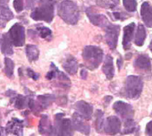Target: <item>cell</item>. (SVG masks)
<instances>
[{
    "mask_svg": "<svg viewBox=\"0 0 152 136\" xmlns=\"http://www.w3.org/2000/svg\"><path fill=\"white\" fill-rule=\"evenodd\" d=\"M58 15L66 23L74 25L80 18L79 8L72 0H64L58 6Z\"/></svg>",
    "mask_w": 152,
    "mask_h": 136,
    "instance_id": "1",
    "label": "cell"
},
{
    "mask_svg": "<svg viewBox=\"0 0 152 136\" xmlns=\"http://www.w3.org/2000/svg\"><path fill=\"white\" fill-rule=\"evenodd\" d=\"M56 0H40L39 6L35 8L31 17L35 21L51 23L54 18V6Z\"/></svg>",
    "mask_w": 152,
    "mask_h": 136,
    "instance_id": "2",
    "label": "cell"
},
{
    "mask_svg": "<svg viewBox=\"0 0 152 136\" xmlns=\"http://www.w3.org/2000/svg\"><path fill=\"white\" fill-rule=\"evenodd\" d=\"M143 89V82L142 79L139 76L129 75L124 83V87L123 89V95L124 98L131 99H137L140 98Z\"/></svg>",
    "mask_w": 152,
    "mask_h": 136,
    "instance_id": "3",
    "label": "cell"
},
{
    "mask_svg": "<svg viewBox=\"0 0 152 136\" xmlns=\"http://www.w3.org/2000/svg\"><path fill=\"white\" fill-rule=\"evenodd\" d=\"M83 57L86 67L94 70L102 62L103 50L97 46H87L83 51Z\"/></svg>",
    "mask_w": 152,
    "mask_h": 136,
    "instance_id": "4",
    "label": "cell"
},
{
    "mask_svg": "<svg viewBox=\"0 0 152 136\" xmlns=\"http://www.w3.org/2000/svg\"><path fill=\"white\" fill-rule=\"evenodd\" d=\"M63 113L56 114L55 116V125L54 132L56 136H72L73 135V126L72 120L64 117Z\"/></svg>",
    "mask_w": 152,
    "mask_h": 136,
    "instance_id": "5",
    "label": "cell"
},
{
    "mask_svg": "<svg viewBox=\"0 0 152 136\" xmlns=\"http://www.w3.org/2000/svg\"><path fill=\"white\" fill-rule=\"evenodd\" d=\"M8 37L12 44L15 47H22L25 42V30L21 23L14 24L8 32Z\"/></svg>",
    "mask_w": 152,
    "mask_h": 136,
    "instance_id": "6",
    "label": "cell"
},
{
    "mask_svg": "<svg viewBox=\"0 0 152 136\" xmlns=\"http://www.w3.org/2000/svg\"><path fill=\"white\" fill-rule=\"evenodd\" d=\"M113 108L115 113L124 119V121L133 118L134 110L132 107L128 103H125L124 101H116L113 105Z\"/></svg>",
    "mask_w": 152,
    "mask_h": 136,
    "instance_id": "7",
    "label": "cell"
},
{
    "mask_svg": "<svg viewBox=\"0 0 152 136\" xmlns=\"http://www.w3.org/2000/svg\"><path fill=\"white\" fill-rule=\"evenodd\" d=\"M106 41L111 49H115L117 46V39L120 31V26L109 23L106 28Z\"/></svg>",
    "mask_w": 152,
    "mask_h": 136,
    "instance_id": "8",
    "label": "cell"
},
{
    "mask_svg": "<svg viewBox=\"0 0 152 136\" xmlns=\"http://www.w3.org/2000/svg\"><path fill=\"white\" fill-rule=\"evenodd\" d=\"M121 121L117 116H112L107 118V120L104 122V127L103 130L107 134L109 135H115L121 132Z\"/></svg>",
    "mask_w": 152,
    "mask_h": 136,
    "instance_id": "9",
    "label": "cell"
},
{
    "mask_svg": "<svg viewBox=\"0 0 152 136\" xmlns=\"http://www.w3.org/2000/svg\"><path fill=\"white\" fill-rule=\"evenodd\" d=\"M85 120L86 119H84L81 115L76 112L72 116V124L73 128L83 134L89 135L91 132V126Z\"/></svg>",
    "mask_w": 152,
    "mask_h": 136,
    "instance_id": "10",
    "label": "cell"
},
{
    "mask_svg": "<svg viewBox=\"0 0 152 136\" xmlns=\"http://www.w3.org/2000/svg\"><path fill=\"white\" fill-rule=\"evenodd\" d=\"M13 18L14 15L8 7V0H0V27L5 28Z\"/></svg>",
    "mask_w": 152,
    "mask_h": 136,
    "instance_id": "11",
    "label": "cell"
},
{
    "mask_svg": "<svg viewBox=\"0 0 152 136\" xmlns=\"http://www.w3.org/2000/svg\"><path fill=\"white\" fill-rule=\"evenodd\" d=\"M74 108L76 110V113L81 115L86 120L91 119L93 115V107L90 103L85 102L83 100L76 102L74 105Z\"/></svg>",
    "mask_w": 152,
    "mask_h": 136,
    "instance_id": "12",
    "label": "cell"
},
{
    "mask_svg": "<svg viewBox=\"0 0 152 136\" xmlns=\"http://www.w3.org/2000/svg\"><path fill=\"white\" fill-rule=\"evenodd\" d=\"M134 66L137 69V71L144 72L146 75L148 73V75H151V64L150 59L146 55H140L134 61Z\"/></svg>",
    "mask_w": 152,
    "mask_h": 136,
    "instance_id": "13",
    "label": "cell"
},
{
    "mask_svg": "<svg viewBox=\"0 0 152 136\" xmlns=\"http://www.w3.org/2000/svg\"><path fill=\"white\" fill-rule=\"evenodd\" d=\"M6 131L7 133H12L16 136L23 135V123L18 118H13L7 124Z\"/></svg>",
    "mask_w": 152,
    "mask_h": 136,
    "instance_id": "14",
    "label": "cell"
},
{
    "mask_svg": "<svg viewBox=\"0 0 152 136\" xmlns=\"http://www.w3.org/2000/svg\"><path fill=\"white\" fill-rule=\"evenodd\" d=\"M86 14H87L90 21L91 22V23H93L94 25H97V26H99L102 28H106L110 23L105 15L91 12L90 8L86 10Z\"/></svg>",
    "mask_w": 152,
    "mask_h": 136,
    "instance_id": "15",
    "label": "cell"
},
{
    "mask_svg": "<svg viewBox=\"0 0 152 136\" xmlns=\"http://www.w3.org/2000/svg\"><path fill=\"white\" fill-rule=\"evenodd\" d=\"M39 132L40 134L45 136H50L53 134V125L50 122L49 117L47 115H43L40 118L39 124Z\"/></svg>",
    "mask_w": 152,
    "mask_h": 136,
    "instance_id": "16",
    "label": "cell"
},
{
    "mask_svg": "<svg viewBox=\"0 0 152 136\" xmlns=\"http://www.w3.org/2000/svg\"><path fill=\"white\" fill-rule=\"evenodd\" d=\"M135 29L134 23L126 25L124 28V38H123V47L124 50H128L131 48V42L133 37V32Z\"/></svg>",
    "mask_w": 152,
    "mask_h": 136,
    "instance_id": "17",
    "label": "cell"
},
{
    "mask_svg": "<svg viewBox=\"0 0 152 136\" xmlns=\"http://www.w3.org/2000/svg\"><path fill=\"white\" fill-rule=\"evenodd\" d=\"M140 15L144 23L148 28H152V6L149 3L144 2L142 4L140 9Z\"/></svg>",
    "mask_w": 152,
    "mask_h": 136,
    "instance_id": "18",
    "label": "cell"
},
{
    "mask_svg": "<svg viewBox=\"0 0 152 136\" xmlns=\"http://www.w3.org/2000/svg\"><path fill=\"white\" fill-rule=\"evenodd\" d=\"M63 67L64 69L69 74V75H75L78 71V67H79V64H78V62L77 60L75 59V57L72 56H69L64 63L63 64Z\"/></svg>",
    "mask_w": 152,
    "mask_h": 136,
    "instance_id": "19",
    "label": "cell"
},
{
    "mask_svg": "<svg viewBox=\"0 0 152 136\" xmlns=\"http://www.w3.org/2000/svg\"><path fill=\"white\" fill-rule=\"evenodd\" d=\"M102 70H103V73L105 74L106 77L108 80L113 79V77L115 75V68H114V64H113V58L111 56L107 55L106 56Z\"/></svg>",
    "mask_w": 152,
    "mask_h": 136,
    "instance_id": "20",
    "label": "cell"
},
{
    "mask_svg": "<svg viewBox=\"0 0 152 136\" xmlns=\"http://www.w3.org/2000/svg\"><path fill=\"white\" fill-rule=\"evenodd\" d=\"M1 51L3 54L5 55H8L11 56L14 54V50H13V44L8 37V34H4L2 36V39H1Z\"/></svg>",
    "mask_w": 152,
    "mask_h": 136,
    "instance_id": "21",
    "label": "cell"
},
{
    "mask_svg": "<svg viewBox=\"0 0 152 136\" xmlns=\"http://www.w3.org/2000/svg\"><path fill=\"white\" fill-rule=\"evenodd\" d=\"M55 96L50 95V94H46V95H39L38 96V104L40 107L41 109H45L48 107L54 101H55Z\"/></svg>",
    "mask_w": 152,
    "mask_h": 136,
    "instance_id": "22",
    "label": "cell"
},
{
    "mask_svg": "<svg viewBox=\"0 0 152 136\" xmlns=\"http://www.w3.org/2000/svg\"><path fill=\"white\" fill-rule=\"evenodd\" d=\"M146 39V31L145 28L142 24H139L138 28H137V31H136V35H135V39H134V43L135 45L141 47L144 44Z\"/></svg>",
    "mask_w": 152,
    "mask_h": 136,
    "instance_id": "23",
    "label": "cell"
},
{
    "mask_svg": "<svg viewBox=\"0 0 152 136\" xmlns=\"http://www.w3.org/2000/svg\"><path fill=\"white\" fill-rule=\"evenodd\" d=\"M26 55L30 62H33L39 58V50L35 45H28L26 47Z\"/></svg>",
    "mask_w": 152,
    "mask_h": 136,
    "instance_id": "24",
    "label": "cell"
},
{
    "mask_svg": "<svg viewBox=\"0 0 152 136\" xmlns=\"http://www.w3.org/2000/svg\"><path fill=\"white\" fill-rule=\"evenodd\" d=\"M95 127L99 132H101L104 127V114L101 110H97L95 113Z\"/></svg>",
    "mask_w": 152,
    "mask_h": 136,
    "instance_id": "25",
    "label": "cell"
},
{
    "mask_svg": "<svg viewBox=\"0 0 152 136\" xmlns=\"http://www.w3.org/2000/svg\"><path fill=\"white\" fill-rule=\"evenodd\" d=\"M137 129V124L134 122V120L132 119H128L124 121V128L122 132L123 134H129V133H132L136 131Z\"/></svg>",
    "mask_w": 152,
    "mask_h": 136,
    "instance_id": "26",
    "label": "cell"
},
{
    "mask_svg": "<svg viewBox=\"0 0 152 136\" xmlns=\"http://www.w3.org/2000/svg\"><path fill=\"white\" fill-rule=\"evenodd\" d=\"M14 68H15L14 62L10 58L6 57L5 58V73H6L7 77L11 78L13 76V75H14Z\"/></svg>",
    "mask_w": 152,
    "mask_h": 136,
    "instance_id": "27",
    "label": "cell"
},
{
    "mask_svg": "<svg viewBox=\"0 0 152 136\" xmlns=\"http://www.w3.org/2000/svg\"><path fill=\"white\" fill-rule=\"evenodd\" d=\"M28 99L23 95H17V97H15V107L18 109L24 108L28 105Z\"/></svg>",
    "mask_w": 152,
    "mask_h": 136,
    "instance_id": "28",
    "label": "cell"
},
{
    "mask_svg": "<svg viewBox=\"0 0 152 136\" xmlns=\"http://www.w3.org/2000/svg\"><path fill=\"white\" fill-rule=\"evenodd\" d=\"M37 31L42 39H49L52 35V31L45 26H42L41 24L37 26Z\"/></svg>",
    "mask_w": 152,
    "mask_h": 136,
    "instance_id": "29",
    "label": "cell"
},
{
    "mask_svg": "<svg viewBox=\"0 0 152 136\" xmlns=\"http://www.w3.org/2000/svg\"><path fill=\"white\" fill-rule=\"evenodd\" d=\"M124 7L128 12H135L137 9L136 0H123Z\"/></svg>",
    "mask_w": 152,
    "mask_h": 136,
    "instance_id": "30",
    "label": "cell"
},
{
    "mask_svg": "<svg viewBox=\"0 0 152 136\" xmlns=\"http://www.w3.org/2000/svg\"><path fill=\"white\" fill-rule=\"evenodd\" d=\"M56 77L58 78V82L60 83V84L63 86V87H64V88H66V86L67 87H69L70 86V83H71V81H70V79L64 74V73H61V72H58L57 73V75H56Z\"/></svg>",
    "mask_w": 152,
    "mask_h": 136,
    "instance_id": "31",
    "label": "cell"
},
{
    "mask_svg": "<svg viewBox=\"0 0 152 136\" xmlns=\"http://www.w3.org/2000/svg\"><path fill=\"white\" fill-rule=\"evenodd\" d=\"M59 71H58V69L56 68V66L52 63L51 64V71L50 72H48V74H47V79L48 80H52V79H54L55 77H56V75H57V73H58Z\"/></svg>",
    "mask_w": 152,
    "mask_h": 136,
    "instance_id": "32",
    "label": "cell"
},
{
    "mask_svg": "<svg viewBox=\"0 0 152 136\" xmlns=\"http://www.w3.org/2000/svg\"><path fill=\"white\" fill-rule=\"evenodd\" d=\"M14 7L17 13H20L23 9V0H15L14 1Z\"/></svg>",
    "mask_w": 152,
    "mask_h": 136,
    "instance_id": "33",
    "label": "cell"
},
{
    "mask_svg": "<svg viewBox=\"0 0 152 136\" xmlns=\"http://www.w3.org/2000/svg\"><path fill=\"white\" fill-rule=\"evenodd\" d=\"M27 73H28V75H29V77H31V78H32L34 81H37L38 79H39V75L38 74H36V73H34L31 69H30V68H28L27 69Z\"/></svg>",
    "mask_w": 152,
    "mask_h": 136,
    "instance_id": "34",
    "label": "cell"
},
{
    "mask_svg": "<svg viewBox=\"0 0 152 136\" xmlns=\"http://www.w3.org/2000/svg\"><path fill=\"white\" fill-rule=\"evenodd\" d=\"M146 134L148 136H152V121L148 122L146 125Z\"/></svg>",
    "mask_w": 152,
    "mask_h": 136,
    "instance_id": "35",
    "label": "cell"
},
{
    "mask_svg": "<svg viewBox=\"0 0 152 136\" xmlns=\"http://www.w3.org/2000/svg\"><path fill=\"white\" fill-rule=\"evenodd\" d=\"M113 16H114V18L115 19V20H124V19H126V17L125 16H124V15L122 14V13H113Z\"/></svg>",
    "mask_w": 152,
    "mask_h": 136,
    "instance_id": "36",
    "label": "cell"
},
{
    "mask_svg": "<svg viewBox=\"0 0 152 136\" xmlns=\"http://www.w3.org/2000/svg\"><path fill=\"white\" fill-rule=\"evenodd\" d=\"M87 75H88L87 70L82 69V71H81V76H82V78H83V79H86V78H87Z\"/></svg>",
    "mask_w": 152,
    "mask_h": 136,
    "instance_id": "37",
    "label": "cell"
},
{
    "mask_svg": "<svg viewBox=\"0 0 152 136\" xmlns=\"http://www.w3.org/2000/svg\"><path fill=\"white\" fill-rule=\"evenodd\" d=\"M6 95H7V96H8V97H14V96H15V95H16V93H15L14 91L9 90L8 91H7V92H6Z\"/></svg>",
    "mask_w": 152,
    "mask_h": 136,
    "instance_id": "38",
    "label": "cell"
},
{
    "mask_svg": "<svg viewBox=\"0 0 152 136\" xmlns=\"http://www.w3.org/2000/svg\"><path fill=\"white\" fill-rule=\"evenodd\" d=\"M117 64H118V67H119V69H120L121 66H122V60H121V59H118V61H117Z\"/></svg>",
    "mask_w": 152,
    "mask_h": 136,
    "instance_id": "39",
    "label": "cell"
},
{
    "mask_svg": "<svg viewBox=\"0 0 152 136\" xmlns=\"http://www.w3.org/2000/svg\"><path fill=\"white\" fill-rule=\"evenodd\" d=\"M149 49L151 50V52H152V41L150 42V44H149Z\"/></svg>",
    "mask_w": 152,
    "mask_h": 136,
    "instance_id": "40",
    "label": "cell"
},
{
    "mask_svg": "<svg viewBox=\"0 0 152 136\" xmlns=\"http://www.w3.org/2000/svg\"><path fill=\"white\" fill-rule=\"evenodd\" d=\"M0 122H1V116H0Z\"/></svg>",
    "mask_w": 152,
    "mask_h": 136,
    "instance_id": "41",
    "label": "cell"
},
{
    "mask_svg": "<svg viewBox=\"0 0 152 136\" xmlns=\"http://www.w3.org/2000/svg\"><path fill=\"white\" fill-rule=\"evenodd\" d=\"M1 135H2V134H1V132H0V136H1Z\"/></svg>",
    "mask_w": 152,
    "mask_h": 136,
    "instance_id": "42",
    "label": "cell"
}]
</instances>
